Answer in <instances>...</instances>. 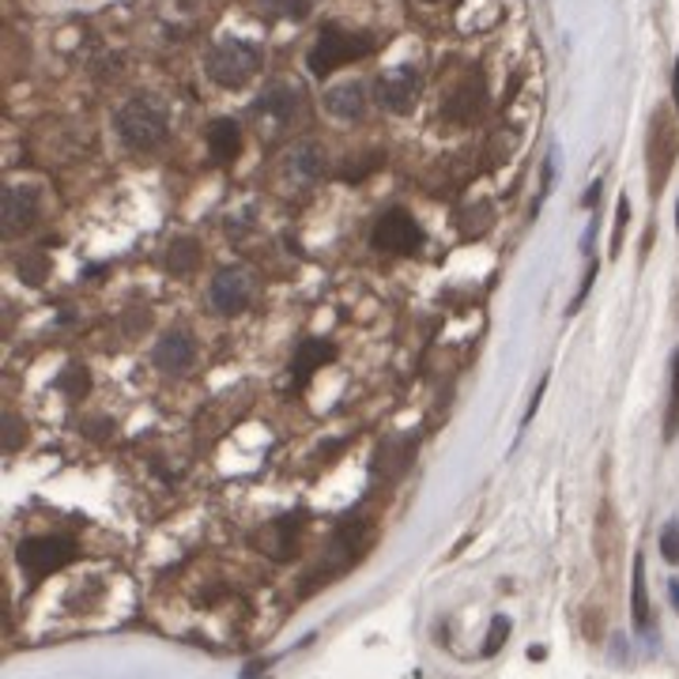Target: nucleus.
I'll use <instances>...</instances> for the list:
<instances>
[{
    "instance_id": "1",
    "label": "nucleus",
    "mask_w": 679,
    "mask_h": 679,
    "mask_svg": "<svg viewBox=\"0 0 679 679\" xmlns=\"http://www.w3.org/2000/svg\"><path fill=\"white\" fill-rule=\"evenodd\" d=\"M166 129H170L166 106L156 99H148V95L129 99L122 110H117V136L136 151L159 148V143L166 140Z\"/></svg>"
},
{
    "instance_id": "2",
    "label": "nucleus",
    "mask_w": 679,
    "mask_h": 679,
    "mask_svg": "<svg viewBox=\"0 0 679 679\" xmlns=\"http://www.w3.org/2000/svg\"><path fill=\"white\" fill-rule=\"evenodd\" d=\"M373 49V38L362 31H344V27H325L318 34V42H313L310 49V72L318 76V80H325L329 72H336V68L352 65V61H362Z\"/></svg>"
},
{
    "instance_id": "3",
    "label": "nucleus",
    "mask_w": 679,
    "mask_h": 679,
    "mask_svg": "<svg viewBox=\"0 0 679 679\" xmlns=\"http://www.w3.org/2000/svg\"><path fill=\"white\" fill-rule=\"evenodd\" d=\"M204 68H208V76L219 88H242V83L261 68V49L245 38H223L208 49Z\"/></svg>"
},
{
    "instance_id": "4",
    "label": "nucleus",
    "mask_w": 679,
    "mask_h": 679,
    "mask_svg": "<svg viewBox=\"0 0 679 679\" xmlns=\"http://www.w3.org/2000/svg\"><path fill=\"white\" fill-rule=\"evenodd\" d=\"M362 551H367V521H355V517H347V521L336 529L333 543H329V555L321 559L318 571L310 574V585H302V592H313L318 585H325L329 577L352 571V566L362 559Z\"/></svg>"
},
{
    "instance_id": "5",
    "label": "nucleus",
    "mask_w": 679,
    "mask_h": 679,
    "mask_svg": "<svg viewBox=\"0 0 679 679\" xmlns=\"http://www.w3.org/2000/svg\"><path fill=\"white\" fill-rule=\"evenodd\" d=\"M76 555H80V548H76L72 537H31V540L20 543V551H15L20 566H23V571H27L31 577L57 574L61 566L72 563Z\"/></svg>"
},
{
    "instance_id": "6",
    "label": "nucleus",
    "mask_w": 679,
    "mask_h": 679,
    "mask_svg": "<svg viewBox=\"0 0 679 679\" xmlns=\"http://www.w3.org/2000/svg\"><path fill=\"white\" fill-rule=\"evenodd\" d=\"M370 242H373V250H381V253H415L423 245V231L404 208H393L373 223Z\"/></svg>"
},
{
    "instance_id": "7",
    "label": "nucleus",
    "mask_w": 679,
    "mask_h": 679,
    "mask_svg": "<svg viewBox=\"0 0 679 679\" xmlns=\"http://www.w3.org/2000/svg\"><path fill=\"white\" fill-rule=\"evenodd\" d=\"M676 151H679L676 125L668 122L665 114H657V117H653V136H649V182H653V193H660L665 177L672 174Z\"/></svg>"
},
{
    "instance_id": "8",
    "label": "nucleus",
    "mask_w": 679,
    "mask_h": 679,
    "mask_svg": "<svg viewBox=\"0 0 679 679\" xmlns=\"http://www.w3.org/2000/svg\"><path fill=\"white\" fill-rule=\"evenodd\" d=\"M373 95H378V102L389 114H407V110L415 106V95H419V72H415L412 65L393 68V72H385L378 80Z\"/></svg>"
},
{
    "instance_id": "9",
    "label": "nucleus",
    "mask_w": 679,
    "mask_h": 679,
    "mask_svg": "<svg viewBox=\"0 0 679 679\" xmlns=\"http://www.w3.org/2000/svg\"><path fill=\"white\" fill-rule=\"evenodd\" d=\"M208 302L216 313H242L245 302H250V272L245 268H223L208 287Z\"/></svg>"
},
{
    "instance_id": "10",
    "label": "nucleus",
    "mask_w": 679,
    "mask_h": 679,
    "mask_svg": "<svg viewBox=\"0 0 679 679\" xmlns=\"http://www.w3.org/2000/svg\"><path fill=\"white\" fill-rule=\"evenodd\" d=\"M302 525H306L302 514H287V517H279V521H272L268 532L261 537V548H265V555L279 559V563H287V559L299 555Z\"/></svg>"
},
{
    "instance_id": "11",
    "label": "nucleus",
    "mask_w": 679,
    "mask_h": 679,
    "mask_svg": "<svg viewBox=\"0 0 679 679\" xmlns=\"http://www.w3.org/2000/svg\"><path fill=\"white\" fill-rule=\"evenodd\" d=\"M38 219V189L8 185L4 189V234H23Z\"/></svg>"
},
{
    "instance_id": "12",
    "label": "nucleus",
    "mask_w": 679,
    "mask_h": 679,
    "mask_svg": "<svg viewBox=\"0 0 679 679\" xmlns=\"http://www.w3.org/2000/svg\"><path fill=\"white\" fill-rule=\"evenodd\" d=\"M193 355H197V344H193V336L185 333V329H174V333H166L156 344V352H151V362H156L159 370H166V373H182L193 362Z\"/></svg>"
},
{
    "instance_id": "13",
    "label": "nucleus",
    "mask_w": 679,
    "mask_h": 679,
    "mask_svg": "<svg viewBox=\"0 0 679 679\" xmlns=\"http://www.w3.org/2000/svg\"><path fill=\"white\" fill-rule=\"evenodd\" d=\"M325 110L333 117H340V122H359V117L367 114V88H362L359 80L336 83L325 95Z\"/></svg>"
},
{
    "instance_id": "14",
    "label": "nucleus",
    "mask_w": 679,
    "mask_h": 679,
    "mask_svg": "<svg viewBox=\"0 0 679 679\" xmlns=\"http://www.w3.org/2000/svg\"><path fill=\"white\" fill-rule=\"evenodd\" d=\"M415 446H419V435L385 441V446L378 449V457H373V475H378V480H396V475H404L415 457Z\"/></svg>"
},
{
    "instance_id": "15",
    "label": "nucleus",
    "mask_w": 679,
    "mask_h": 679,
    "mask_svg": "<svg viewBox=\"0 0 679 679\" xmlns=\"http://www.w3.org/2000/svg\"><path fill=\"white\" fill-rule=\"evenodd\" d=\"M329 359H336V347L329 344V340H302L299 352H295V362H291L295 389H302L306 381H310V373Z\"/></svg>"
},
{
    "instance_id": "16",
    "label": "nucleus",
    "mask_w": 679,
    "mask_h": 679,
    "mask_svg": "<svg viewBox=\"0 0 679 679\" xmlns=\"http://www.w3.org/2000/svg\"><path fill=\"white\" fill-rule=\"evenodd\" d=\"M208 148L216 156V163H234L238 151H242V129L231 117H219V122L208 125Z\"/></svg>"
},
{
    "instance_id": "17",
    "label": "nucleus",
    "mask_w": 679,
    "mask_h": 679,
    "mask_svg": "<svg viewBox=\"0 0 679 679\" xmlns=\"http://www.w3.org/2000/svg\"><path fill=\"white\" fill-rule=\"evenodd\" d=\"M483 110V88L480 80L464 83V88H457V95L446 102V114L453 117V122H475Z\"/></svg>"
},
{
    "instance_id": "18",
    "label": "nucleus",
    "mask_w": 679,
    "mask_h": 679,
    "mask_svg": "<svg viewBox=\"0 0 679 679\" xmlns=\"http://www.w3.org/2000/svg\"><path fill=\"white\" fill-rule=\"evenodd\" d=\"M295 106H299V99H295L291 88H272L257 99V114H272V117H279V122H287Z\"/></svg>"
},
{
    "instance_id": "19",
    "label": "nucleus",
    "mask_w": 679,
    "mask_h": 679,
    "mask_svg": "<svg viewBox=\"0 0 679 679\" xmlns=\"http://www.w3.org/2000/svg\"><path fill=\"white\" fill-rule=\"evenodd\" d=\"M287 170H291V174L299 177L302 185H313V182L321 177V151L313 148V143H306V148H299V151L291 156Z\"/></svg>"
},
{
    "instance_id": "20",
    "label": "nucleus",
    "mask_w": 679,
    "mask_h": 679,
    "mask_svg": "<svg viewBox=\"0 0 679 679\" xmlns=\"http://www.w3.org/2000/svg\"><path fill=\"white\" fill-rule=\"evenodd\" d=\"M631 608H634V626H638V631H645V626H649V592H645V563H642V555L634 559Z\"/></svg>"
},
{
    "instance_id": "21",
    "label": "nucleus",
    "mask_w": 679,
    "mask_h": 679,
    "mask_svg": "<svg viewBox=\"0 0 679 679\" xmlns=\"http://www.w3.org/2000/svg\"><path fill=\"white\" fill-rule=\"evenodd\" d=\"M200 261V250L193 238H177L174 245H170V257H166V268L170 272H193Z\"/></svg>"
},
{
    "instance_id": "22",
    "label": "nucleus",
    "mask_w": 679,
    "mask_h": 679,
    "mask_svg": "<svg viewBox=\"0 0 679 679\" xmlns=\"http://www.w3.org/2000/svg\"><path fill=\"white\" fill-rule=\"evenodd\" d=\"M679 430V352L672 355V393H668V415H665V438L672 441Z\"/></svg>"
},
{
    "instance_id": "23",
    "label": "nucleus",
    "mask_w": 679,
    "mask_h": 679,
    "mask_svg": "<svg viewBox=\"0 0 679 679\" xmlns=\"http://www.w3.org/2000/svg\"><path fill=\"white\" fill-rule=\"evenodd\" d=\"M506 638H509V619H506V615H495V623H491L487 642H483V657H495V653L506 645Z\"/></svg>"
},
{
    "instance_id": "24",
    "label": "nucleus",
    "mask_w": 679,
    "mask_h": 679,
    "mask_svg": "<svg viewBox=\"0 0 679 679\" xmlns=\"http://www.w3.org/2000/svg\"><path fill=\"white\" fill-rule=\"evenodd\" d=\"M268 4H272V12L287 15V20H306L310 8H313V0H268Z\"/></svg>"
},
{
    "instance_id": "25",
    "label": "nucleus",
    "mask_w": 679,
    "mask_h": 679,
    "mask_svg": "<svg viewBox=\"0 0 679 679\" xmlns=\"http://www.w3.org/2000/svg\"><path fill=\"white\" fill-rule=\"evenodd\" d=\"M660 555L668 563H679V521H668L665 532H660Z\"/></svg>"
},
{
    "instance_id": "26",
    "label": "nucleus",
    "mask_w": 679,
    "mask_h": 679,
    "mask_svg": "<svg viewBox=\"0 0 679 679\" xmlns=\"http://www.w3.org/2000/svg\"><path fill=\"white\" fill-rule=\"evenodd\" d=\"M626 219H631V204H626V197H619V208H615V234H611V253H619V245H623Z\"/></svg>"
},
{
    "instance_id": "27",
    "label": "nucleus",
    "mask_w": 679,
    "mask_h": 679,
    "mask_svg": "<svg viewBox=\"0 0 679 679\" xmlns=\"http://www.w3.org/2000/svg\"><path fill=\"white\" fill-rule=\"evenodd\" d=\"M61 389H65V393H72V396H83V389H88V373H83L80 367L65 370V378H61Z\"/></svg>"
},
{
    "instance_id": "28",
    "label": "nucleus",
    "mask_w": 679,
    "mask_h": 679,
    "mask_svg": "<svg viewBox=\"0 0 679 679\" xmlns=\"http://www.w3.org/2000/svg\"><path fill=\"white\" fill-rule=\"evenodd\" d=\"M592 284H597V265H589V272H585V284H582V291L574 295V302H571V313H577V306H582L585 299H589Z\"/></svg>"
},
{
    "instance_id": "29",
    "label": "nucleus",
    "mask_w": 679,
    "mask_h": 679,
    "mask_svg": "<svg viewBox=\"0 0 679 679\" xmlns=\"http://www.w3.org/2000/svg\"><path fill=\"white\" fill-rule=\"evenodd\" d=\"M20 446V419L15 415H8V449Z\"/></svg>"
},
{
    "instance_id": "30",
    "label": "nucleus",
    "mask_w": 679,
    "mask_h": 679,
    "mask_svg": "<svg viewBox=\"0 0 679 679\" xmlns=\"http://www.w3.org/2000/svg\"><path fill=\"white\" fill-rule=\"evenodd\" d=\"M597 197H600V182H597V185H592V189H589V193H585V200H582V204H585V208H592V204H597Z\"/></svg>"
},
{
    "instance_id": "31",
    "label": "nucleus",
    "mask_w": 679,
    "mask_h": 679,
    "mask_svg": "<svg viewBox=\"0 0 679 679\" xmlns=\"http://www.w3.org/2000/svg\"><path fill=\"white\" fill-rule=\"evenodd\" d=\"M672 102H676V110H679V57H676V72H672Z\"/></svg>"
},
{
    "instance_id": "32",
    "label": "nucleus",
    "mask_w": 679,
    "mask_h": 679,
    "mask_svg": "<svg viewBox=\"0 0 679 679\" xmlns=\"http://www.w3.org/2000/svg\"><path fill=\"white\" fill-rule=\"evenodd\" d=\"M668 589H672V600H676V608H679V582H672Z\"/></svg>"
},
{
    "instance_id": "33",
    "label": "nucleus",
    "mask_w": 679,
    "mask_h": 679,
    "mask_svg": "<svg viewBox=\"0 0 679 679\" xmlns=\"http://www.w3.org/2000/svg\"><path fill=\"white\" fill-rule=\"evenodd\" d=\"M676 231H679V208H676Z\"/></svg>"
},
{
    "instance_id": "34",
    "label": "nucleus",
    "mask_w": 679,
    "mask_h": 679,
    "mask_svg": "<svg viewBox=\"0 0 679 679\" xmlns=\"http://www.w3.org/2000/svg\"><path fill=\"white\" fill-rule=\"evenodd\" d=\"M427 4H438V0H427Z\"/></svg>"
}]
</instances>
